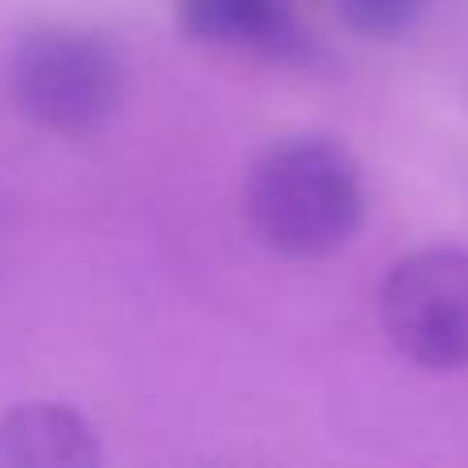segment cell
Returning <instances> with one entry per match:
<instances>
[{
	"instance_id": "obj_1",
	"label": "cell",
	"mask_w": 468,
	"mask_h": 468,
	"mask_svg": "<svg viewBox=\"0 0 468 468\" xmlns=\"http://www.w3.org/2000/svg\"><path fill=\"white\" fill-rule=\"evenodd\" d=\"M247 218L280 255H333L362 222V169L354 153L324 136L275 144L247 177Z\"/></svg>"
},
{
	"instance_id": "obj_2",
	"label": "cell",
	"mask_w": 468,
	"mask_h": 468,
	"mask_svg": "<svg viewBox=\"0 0 468 468\" xmlns=\"http://www.w3.org/2000/svg\"><path fill=\"white\" fill-rule=\"evenodd\" d=\"M8 90L25 120L58 136L99 132L123 103V62L99 33L37 25L13 46Z\"/></svg>"
},
{
	"instance_id": "obj_3",
	"label": "cell",
	"mask_w": 468,
	"mask_h": 468,
	"mask_svg": "<svg viewBox=\"0 0 468 468\" xmlns=\"http://www.w3.org/2000/svg\"><path fill=\"white\" fill-rule=\"evenodd\" d=\"M378 308L403 357L428 370L468 366V250L428 247L399 259Z\"/></svg>"
},
{
	"instance_id": "obj_4",
	"label": "cell",
	"mask_w": 468,
	"mask_h": 468,
	"mask_svg": "<svg viewBox=\"0 0 468 468\" xmlns=\"http://www.w3.org/2000/svg\"><path fill=\"white\" fill-rule=\"evenodd\" d=\"M99 436L66 403H21L0 415V468H90Z\"/></svg>"
},
{
	"instance_id": "obj_5",
	"label": "cell",
	"mask_w": 468,
	"mask_h": 468,
	"mask_svg": "<svg viewBox=\"0 0 468 468\" xmlns=\"http://www.w3.org/2000/svg\"><path fill=\"white\" fill-rule=\"evenodd\" d=\"M177 13L186 29L206 41H250L275 49L292 37L275 0H177Z\"/></svg>"
},
{
	"instance_id": "obj_6",
	"label": "cell",
	"mask_w": 468,
	"mask_h": 468,
	"mask_svg": "<svg viewBox=\"0 0 468 468\" xmlns=\"http://www.w3.org/2000/svg\"><path fill=\"white\" fill-rule=\"evenodd\" d=\"M423 5H428V0H337L349 29L362 33V37H374V41L403 37V33L420 21Z\"/></svg>"
}]
</instances>
